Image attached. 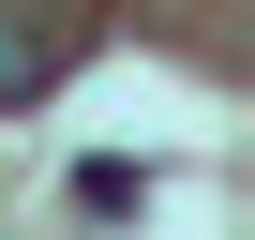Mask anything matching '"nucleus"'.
I'll use <instances>...</instances> for the list:
<instances>
[{
    "label": "nucleus",
    "instance_id": "obj_1",
    "mask_svg": "<svg viewBox=\"0 0 255 240\" xmlns=\"http://www.w3.org/2000/svg\"><path fill=\"white\" fill-rule=\"evenodd\" d=\"M45 75H60V45H45V30H15V15H0V105H30Z\"/></svg>",
    "mask_w": 255,
    "mask_h": 240
}]
</instances>
